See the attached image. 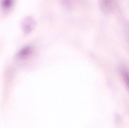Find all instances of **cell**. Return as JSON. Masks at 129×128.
Returning a JSON list of instances; mask_svg holds the SVG:
<instances>
[{"label": "cell", "instance_id": "cell-2", "mask_svg": "<svg viewBox=\"0 0 129 128\" xmlns=\"http://www.w3.org/2000/svg\"><path fill=\"white\" fill-rule=\"evenodd\" d=\"M99 5L102 11L106 14L112 13L116 7L115 0H99Z\"/></svg>", "mask_w": 129, "mask_h": 128}, {"label": "cell", "instance_id": "cell-1", "mask_svg": "<svg viewBox=\"0 0 129 128\" xmlns=\"http://www.w3.org/2000/svg\"><path fill=\"white\" fill-rule=\"evenodd\" d=\"M36 23L31 17L24 18L21 23V27L23 33L25 34H29L35 27Z\"/></svg>", "mask_w": 129, "mask_h": 128}, {"label": "cell", "instance_id": "cell-3", "mask_svg": "<svg viewBox=\"0 0 129 128\" xmlns=\"http://www.w3.org/2000/svg\"><path fill=\"white\" fill-rule=\"evenodd\" d=\"M32 51V48L31 46H27L23 48L18 53V57L20 59L25 58L29 55Z\"/></svg>", "mask_w": 129, "mask_h": 128}, {"label": "cell", "instance_id": "cell-5", "mask_svg": "<svg viewBox=\"0 0 129 128\" xmlns=\"http://www.w3.org/2000/svg\"><path fill=\"white\" fill-rule=\"evenodd\" d=\"M13 0H3L2 3V7L5 10L9 9L13 4Z\"/></svg>", "mask_w": 129, "mask_h": 128}, {"label": "cell", "instance_id": "cell-6", "mask_svg": "<svg viewBox=\"0 0 129 128\" xmlns=\"http://www.w3.org/2000/svg\"><path fill=\"white\" fill-rule=\"evenodd\" d=\"M125 34L126 38L129 41V23L127 24L125 27Z\"/></svg>", "mask_w": 129, "mask_h": 128}, {"label": "cell", "instance_id": "cell-4", "mask_svg": "<svg viewBox=\"0 0 129 128\" xmlns=\"http://www.w3.org/2000/svg\"><path fill=\"white\" fill-rule=\"evenodd\" d=\"M120 71L122 76L129 88V71L124 67L121 68Z\"/></svg>", "mask_w": 129, "mask_h": 128}]
</instances>
